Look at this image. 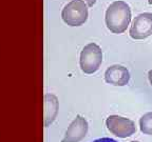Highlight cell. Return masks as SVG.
Instances as JSON below:
<instances>
[{"mask_svg":"<svg viewBox=\"0 0 152 142\" xmlns=\"http://www.w3.org/2000/svg\"><path fill=\"white\" fill-rule=\"evenodd\" d=\"M106 25L110 32L121 34L126 32L131 22V9L125 1L117 0L108 7L106 11Z\"/></svg>","mask_w":152,"mask_h":142,"instance_id":"1","label":"cell"},{"mask_svg":"<svg viewBox=\"0 0 152 142\" xmlns=\"http://www.w3.org/2000/svg\"><path fill=\"white\" fill-rule=\"evenodd\" d=\"M89 16L88 5L83 0H72L64 5L61 12V18L70 26H80L87 21Z\"/></svg>","mask_w":152,"mask_h":142,"instance_id":"2","label":"cell"},{"mask_svg":"<svg viewBox=\"0 0 152 142\" xmlns=\"http://www.w3.org/2000/svg\"><path fill=\"white\" fill-rule=\"evenodd\" d=\"M102 62V52L96 43H89L83 49L79 58L81 71L85 74H94L97 72Z\"/></svg>","mask_w":152,"mask_h":142,"instance_id":"3","label":"cell"},{"mask_svg":"<svg viewBox=\"0 0 152 142\" xmlns=\"http://www.w3.org/2000/svg\"><path fill=\"white\" fill-rule=\"evenodd\" d=\"M108 130L118 138H127L135 134L136 126L132 120L118 115H110L106 120Z\"/></svg>","mask_w":152,"mask_h":142,"instance_id":"4","label":"cell"},{"mask_svg":"<svg viewBox=\"0 0 152 142\" xmlns=\"http://www.w3.org/2000/svg\"><path fill=\"white\" fill-rule=\"evenodd\" d=\"M130 37L142 40L152 35V13H142L136 16L130 28Z\"/></svg>","mask_w":152,"mask_h":142,"instance_id":"5","label":"cell"},{"mask_svg":"<svg viewBox=\"0 0 152 142\" xmlns=\"http://www.w3.org/2000/svg\"><path fill=\"white\" fill-rule=\"evenodd\" d=\"M88 130V121L83 116L78 115L72 121L68 130H66V134L61 142H80L86 137Z\"/></svg>","mask_w":152,"mask_h":142,"instance_id":"6","label":"cell"},{"mask_svg":"<svg viewBox=\"0 0 152 142\" xmlns=\"http://www.w3.org/2000/svg\"><path fill=\"white\" fill-rule=\"evenodd\" d=\"M104 81L114 86H125L130 81V73L123 65H111L104 72Z\"/></svg>","mask_w":152,"mask_h":142,"instance_id":"7","label":"cell"},{"mask_svg":"<svg viewBox=\"0 0 152 142\" xmlns=\"http://www.w3.org/2000/svg\"><path fill=\"white\" fill-rule=\"evenodd\" d=\"M58 112V100L56 96L51 94L45 95V125H49L56 118Z\"/></svg>","mask_w":152,"mask_h":142,"instance_id":"8","label":"cell"},{"mask_svg":"<svg viewBox=\"0 0 152 142\" xmlns=\"http://www.w3.org/2000/svg\"><path fill=\"white\" fill-rule=\"evenodd\" d=\"M140 132L145 135H152V112L145 114L140 119Z\"/></svg>","mask_w":152,"mask_h":142,"instance_id":"9","label":"cell"},{"mask_svg":"<svg viewBox=\"0 0 152 142\" xmlns=\"http://www.w3.org/2000/svg\"><path fill=\"white\" fill-rule=\"evenodd\" d=\"M92 142H117V141H116V140L112 139V138L104 137V138H100V139H96V140H94V141H92Z\"/></svg>","mask_w":152,"mask_h":142,"instance_id":"10","label":"cell"},{"mask_svg":"<svg viewBox=\"0 0 152 142\" xmlns=\"http://www.w3.org/2000/svg\"><path fill=\"white\" fill-rule=\"evenodd\" d=\"M83 2L86 3V4L88 5V7H93V5L95 4V2H96V0H83Z\"/></svg>","mask_w":152,"mask_h":142,"instance_id":"11","label":"cell"},{"mask_svg":"<svg viewBox=\"0 0 152 142\" xmlns=\"http://www.w3.org/2000/svg\"><path fill=\"white\" fill-rule=\"evenodd\" d=\"M148 78H149V82L152 86V70H150L149 73H148Z\"/></svg>","mask_w":152,"mask_h":142,"instance_id":"12","label":"cell"},{"mask_svg":"<svg viewBox=\"0 0 152 142\" xmlns=\"http://www.w3.org/2000/svg\"><path fill=\"white\" fill-rule=\"evenodd\" d=\"M148 2H149V4H152V0H148Z\"/></svg>","mask_w":152,"mask_h":142,"instance_id":"13","label":"cell"},{"mask_svg":"<svg viewBox=\"0 0 152 142\" xmlns=\"http://www.w3.org/2000/svg\"><path fill=\"white\" fill-rule=\"evenodd\" d=\"M130 142H140V141H135V140H133V141H130Z\"/></svg>","mask_w":152,"mask_h":142,"instance_id":"14","label":"cell"}]
</instances>
